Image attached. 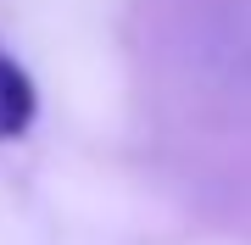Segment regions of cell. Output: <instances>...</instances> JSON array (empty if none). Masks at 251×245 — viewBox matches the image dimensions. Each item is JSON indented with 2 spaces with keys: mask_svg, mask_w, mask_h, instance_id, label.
I'll return each mask as SVG.
<instances>
[{
  "mask_svg": "<svg viewBox=\"0 0 251 245\" xmlns=\"http://www.w3.org/2000/svg\"><path fill=\"white\" fill-rule=\"evenodd\" d=\"M39 111V95H34V78L0 50V139H23L28 123Z\"/></svg>",
  "mask_w": 251,
  "mask_h": 245,
  "instance_id": "obj_1",
  "label": "cell"
}]
</instances>
